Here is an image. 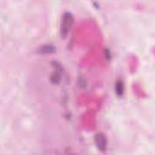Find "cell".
<instances>
[{"mask_svg": "<svg viewBox=\"0 0 155 155\" xmlns=\"http://www.w3.org/2000/svg\"><path fill=\"white\" fill-rule=\"evenodd\" d=\"M94 140L96 147L100 151H105L107 150V139L104 133H96L94 136Z\"/></svg>", "mask_w": 155, "mask_h": 155, "instance_id": "2", "label": "cell"}, {"mask_svg": "<svg viewBox=\"0 0 155 155\" xmlns=\"http://www.w3.org/2000/svg\"><path fill=\"white\" fill-rule=\"evenodd\" d=\"M124 91V85L122 80L119 79L115 83V92L118 96H122Z\"/></svg>", "mask_w": 155, "mask_h": 155, "instance_id": "3", "label": "cell"}, {"mask_svg": "<svg viewBox=\"0 0 155 155\" xmlns=\"http://www.w3.org/2000/svg\"><path fill=\"white\" fill-rule=\"evenodd\" d=\"M39 51L41 53H54L56 51V48L50 45H43L41 48H40Z\"/></svg>", "mask_w": 155, "mask_h": 155, "instance_id": "4", "label": "cell"}, {"mask_svg": "<svg viewBox=\"0 0 155 155\" xmlns=\"http://www.w3.org/2000/svg\"><path fill=\"white\" fill-rule=\"evenodd\" d=\"M73 16L70 12H67L64 13L60 26V34L62 38L67 36L73 25Z\"/></svg>", "mask_w": 155, "mask_h": 155, "instance_id": "1", "label": "cell"}]
</instances>
